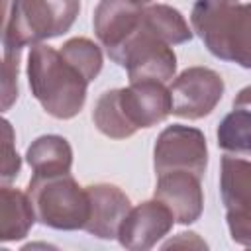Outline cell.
Returning a JSON list of instances; mask_svg holds the SVG:
<instances>
[{
	"label": "cell",
	"mask_w": 251,
	"mask_h": 251,
	"mask_svg": "<svg viewBox=\"0 0 251 251\" xmlns=\"http://www.w3.org/2000/svg\"><path fill=\"white\" fill-rule=\"evenodd\" d=\"M169 114H173L171 90L159 80H137L126 88L106 90L96 106L98 124L116 139H127L141 127H153Z\"/></svg>",
	"instance_id": "obj_1"
},
{
	"label": "cell",
	"mask_w": 251,
	"mask_h": 251,
	"mask_svg": "<svg viewBox=\"0 0 251 251\" xmlns=\"http://www.w3.org/2000/svg\"><path fill=\"white\" fill-rule=\"evenodd\" d=\"M190 24L214 57L251 69V2L196 0Z\"/></svg>",
	"instance_id": "obj_2"
},
{
	"label": "cell",
	"mask_w": 251,
	"mask_h": 251,
	"mask_svg": "<svg viewBox=\"0 0 251 251\" xmlns=\"http://www.w3.org/2000/svg\"><path fill=\"white\" fill-rule=\"evenodd\" d=\"M27 82L33 98L57 120H71L82 110L90 84L61 51L45 43L31 45L27 57Z\"/></svg>",
	"instance_id": "obj_3"
},
{
	"label": "cell",
	"mask_w": 251,
	"mask_h": 251,
	"mask_svg": "<svg viewBox=\"0 0 251 251\" xmlns=\"http://www.w3.org/2000/svg\"><path fill=\"white\" fill-rule=\"evenodd\" d=\"M80 12V0H10L4 6L2 45L24 49L67 33Z\"/></svg>",
	"instance_id": "obj_4"
},
{
	"label": "cell",
	"mask_w": 251,
	"mask_h": 251,
	"mask_svg": "<svg viewBox=\"0 0 251 251\" xmlns=\"http://www.w3.org/2000/svg\"><path fill=\"white\" fill-rule=\"evenodd\" d=\"M25 192L39 224L63 231L84 229L90 216V200L86 186H80L71 173H33Z\"/></svg>",
	"instance_id": "obj_5"
},
{
	"label": "cell",
	"mask_w": 251,
	"mask_h": 251,
	"mask_svg": "<svg viewBox=\"0 0 251 251\" xmlns=\"http://www.w3.org/2000/svg\"><path fill=\"white\" fill-rule=\"evenodd\" d=\"M116 65L127 71L129 82L159 80L167 84L169 80L175 78L176 55L173 51V45H169L167 41H163L143 25V16H141L139 31L124 47V51L116 59Z\"/></svg>",
	"instance_id": "obj_6"
},
{
	"label": "cell",
	"mask_w": 251,
	"mask_h": 251,
	"mask_svg": "<svg viewBox=\"0 0 251 251\" xmlns=\"http://www.w3.org/2000/svg\"><path fill=\"white\" fill-rule=\"evenodd\" d=\"M155 175L167 171H190L200 178L208 167V145L200 129L173 124L165 127L153 147Z\"/></svg>",
	"instance_id": "obj_7"
},
{
	"label": "cell",
	"mask_w": 251,
	"mask_h": 251,
	"mask_svg": "<svg viewBox=\"0 0 251 251\" xmlns=\"http://www.w3.org/2000/svg\"><path fill=\"white\" fill-rule=\"evenodd\" d=\"M224 78L208 67H188L171 84L173 114L186 120H200L214 112L224 96Z\"/></svg>",
	"instance_id": "obj_8"
},
{
	"label": "cell",
	"mask_w": 251,
	"mask_h": 251,
	"mask_svg": "<svg viewBox=\"0 0 251 251\" xmlns=\"http://www.w3.org/2000/svg\"><path fill=\"white\" fill-rule=\"evenodd\" d=\"M141 16L143 4L137 0H100L94 8V33L114 63L139 31Z\"/></svg>",
	"instance_id": "obj_9"
},
{
	"label": "cell",
	"mask_w": 251,
	"mask_h": 251,
	"mask_svg": "<svg viewBox=\"0 0 251 251\" xmlns=\"http://www.w3.org/2000/svg\"><path fill=\"white\" fill-rule=\"evenodd\" d=\"M173 224L175 216L161 200H145L131 206L120 226L118 241L129 251H147L173 229Z\"/></svg>",
	"instance_id": "obj_10"
},
{
	"label": "cell",
	"mask_w": 251,
	"mask_h": 251,
	"mask_svg": "<svg viewBox=\"0 0 251 251\" xmlns=\"http://www.w3.org/2000/svg\"><path fill=\"white\" fill-rule=\"evenodd\" d=\"M155 198L175 216L176 224H194L204 210V192L200 176L190 171H167L157 175Z\"/></svg>",
	"instance_id": "obj_11"
},
{
	"label": "cell",
	"mask_w": 251,
	"mask_h": 251,
	"mask_svg": "<svg viewBox=\"0 0 251 251\" xmlns=\"http://www.w3.org/2000/svg\"><path fill=\"white\" fill-rule=\"evenodd\" d=\"M90 200V216L84 226V231L98 239H114L120 233V226L127 212L131 210V202L127 194L110 182H96L86 186Z\"/></svg>",
	"instance_id": "obj_12"
},
{
	"label": "cell",
	"mask_w": 251,
	"mask_h": 251,
	"mask_svg": "<svg viewBox=\"0 0 251 251\" xmlns=\"http://www.w3.org/2000/svg\"><path fill=\"white\" fill-rule=\"evenodd\" d=\"M216 139L218 147L227 153L251 155V84L243 86L233 98L231 112L220 122Z\"/></svg>",
	"instance_id": "obj_13"
},
{
	"label": "cell",
	"mask_w": 251,
	"mask_h": 251,
	"mask_svg": "<svg viewBox=\"0 0 251 251\" xmlns=\"http://www.w3.org/2000/svg\"><path fill=\"white\" fill-rule=\"evenodd\" d=\"M220 194L226 212L251 214V161L231 155L222 157Z\"/></svg>",
	"instance_id": "obj_14"
},
{
	"label": "cell",
	"mask_w": 251,
	"mask_h": 251,
	"mask_svg": "<svg viewBox=\"0 0 251 251\" xmlns=\"http://www.w3.org/2000/svg\"><path fill=\"white\" fill-rule=\"evenodd\" d=\"M35 220V210L27 192L4 184L0 188V239L4 243L24 239Z\"/></svg>",
	"instance_id": "obj_15"
},
{
	"label": "cell",
	"mask_w": 251,
	"mask_h": 251,
	"mask_svg": "<svg viewBox=\"0 0 251 251\" xmlns=\"http://www.w3.org/2000/svg\"><path fill=\"white\" fill-rule=\"evenodd\" d=\"M25 161L37 175H61L71 173L73 149L71 143L61 135H41L25 151Z\"/></svg>",
	"instance_id": "obj_16"
},
{
	"label": "cell",
	"mask_w": 251,
	"mask_h": 251,
	"mask_svg": "<svg viewBox=\"0 0 251 251\" xmlns=\"http://www.w3.org/2000/svg\"><path fill=\"white\" fill-rule=\"evenodd\" d=\"M143 25L167 41L169 45H180L192 39V27L186 24L184 16L167 4H151L143 8Z\"/></svg>",
	"instance_id": "obj_17"
},
{
	"label": "cell",
	"mask_w": 251,
	"mask_h": 251,
	"mask_svg": "<svg viewBox=\"0 0 251 251\" xmlns=\"http://www.w3.org/2000/svg\"><path fill=\"white\" fill-rule=\"evenodd\" d=\"M59 51L88 82H92L102 71V51L88 37H73L65 41Z\"/></svg>",
	"instance_id": "obj_18"
},
{
	"label": "cell",
	"mask_w": 251,
	"mask_h": 251,
	"mask_svg": "<svg viewBox=\"0 0 251 251\" xmlns=\"http://www.w3.org/2000/svg\"><path fill=\"white\" fill-rule=\"evenodd\" d=\"M20 49H4V65H2V110H10V106L18 100V69H20Z\"/></svg>",
	"instance_id": "obj_19"
},
{
	"label": "cell",
	"mask_w": 251,
	"mask_h": 251,
	"mask_svg": "<svg viewBox=\"0 0 251 251\" xmlns=\"http://www.w3.org/2000/svg\"><path fill=\"white\" fill-rule=\"evenodd\" d=\"M16 141V133L12 129V124L8 120H2V182H10L12 178L18 176L20 169H22V161L20 155L14 147Z\"/></svg>",
	"instance_id": "obj_20"
},
{
	"label": "cell",
	"mask_w": 251,
	"mask_h": 251,
	"mask_svg": "<svg viewBox=\"0 0 251 251\" xmlns=\"http://www.w3.org/2000/svg\"><path fill=\"white\" fill-rule=\"evenodd\" d=\"M227 229L231 235V241L251 249V214L243 212H226Z\"/></svg>",
	"instance_id": "obj_21"
},
{
	"label": "cell",
	"mask_w": 251,
	"mask_h": 251,
	"mask_svg": "<svg viewBox=\"0 0 251 251\" xmlns=\"http://www.w3.org/2000/svg\"><path fill=\"white\" fill-rule=\"evenodd\" d=\"M176 245H188V247H198V249H206V243L198 237V233H194V231H182V233H178L175 239H171V241H167L163 247L167 249V247H176Z\"/></svg>",
	"instance_id": "obj_22"
},
{
	"label": "cell",
	"mask_w": 251,
	"mask_h": 251,
	"mask_svg": "<svg viewBox=\"0 0 251 251\" xmlns=\"http://www.w3.org/2000/svg\"><path fill=\"white\" fill-rule=\"evenodd\" d=\"M139 4H149V2H153V0H137Z\"/></svg>",
	"instance_id": "obj_23"
}]
</instances>
